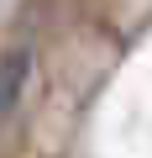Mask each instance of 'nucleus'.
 <instances>
[{
    "instance_id": "nucleus-1",
    "label": "nucleus",
    "mask_w": 152,
    "mask_h": 158,
    "mask_svg": "<svg viewBox=\"0 0 152 158\" xmlns=\"http://www.w3.org/2000/svg\"><path fill=\"white\" fill-rule=\"evenodd\" d=\"M26 74H32L26 48H6V53H0V116H6L16 106V95L26 90Z\"/></svg>"
}]
</instances>
